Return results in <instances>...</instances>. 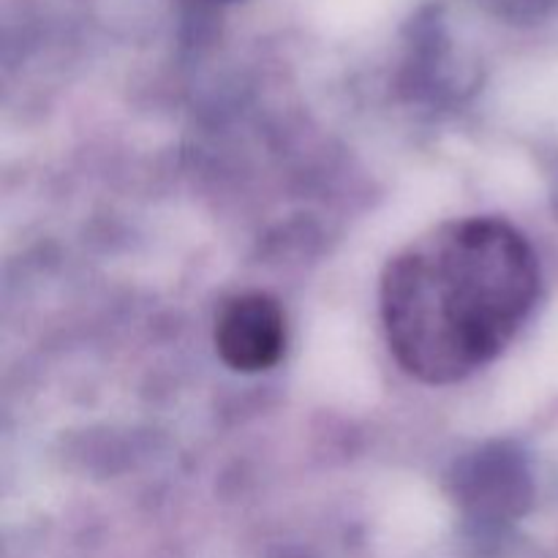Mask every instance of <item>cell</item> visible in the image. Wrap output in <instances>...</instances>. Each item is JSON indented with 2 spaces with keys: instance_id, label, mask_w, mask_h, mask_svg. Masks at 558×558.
<instances>
[{
  "instance_id": "1",
  "label": "cell",
  "mask_w": 558,
  "mask_h": 558,
  "mask_svg": "<svg viewBox=\"0 0 558 558\" xmlns=\"http://www.w3.org/2000/svg\"><path fill=\"white\" fill-rule=\"evenodd\" d=\"M537 292V256L512 223L485 216L439 223L381 276L387 343L414 379L452 385L505 352Z\"/></svg>"
},
{
  "instance_id": "2",
  "label": "cell",
  "mask_w": 558,
  "mask_h": 558,
  "mask_svg": "<svg viewBox=\"0 0 558 558\" xmlns=\"http://www.w3.org/2000/svg\"><path fill=\"white\" fill-rule=\"evenodd\" d=\"M216 349L223 363L240 374L272 368L287 349V316L262 292L232 298L216 319Z\"/></svg>"
}]
</instances>
